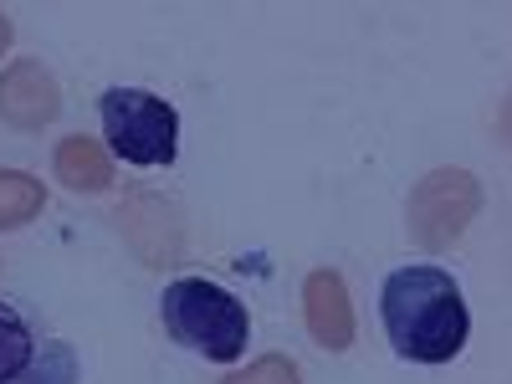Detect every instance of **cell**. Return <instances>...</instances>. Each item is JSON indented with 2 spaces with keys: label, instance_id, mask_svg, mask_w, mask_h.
Wrapping results in <instances>:
<instances>
[{
  "label": "cell",
  "instance_id": "cell-1",
  "mask_svg": "<svg viewBox=\"0 0 512 384\" xmlns=\"http://www.w3.org/2000/svg\"><path fill=\"white\" fill-rule=\"evenodd\" d=\"M379 318L400 359L446 364L466 349V303L451 272L441 267H400L384 277Z\"/></svg>",
  "mask_w": 512,
  "mask_h": 384
},
{
  "label": "cell",
  "instance_id": "cell-2",
  "mask_svg": "<svg viewBox=\"0 0 512 384\" xmlns=\"http://www.w3.org/2000/svg\"><path fill=\"white\" fill-rule=\"evenodd\" d=\"M159 313H164V328L175 344L216 359V364H231L241 359L246 338H251V318L236 297L205 277H180L169 282L164 297H159Z\"/></svg>",
  "mask_w": 512,
  "mask_h": 384
},
{
  "label": "cell",
  "instance_id": "cell-3",
  "mask_svg": "<svg viewBox=\"0 0 512 384\" xmlns=\"http://www.w3.org/2000/svg\"><path fill=\"white\" fill-rule=\"evenodd\" d=\"M98 118H103V134H108L118 159L144 164V169L175 164V154H180V113L164 98H154L144 88H108L98 98Z\"/></svg>",
  "mask_w": 512,
  "mask_h": 384
},
{
  "label": "cell",
  "instance_id": "cell-4",
  "mask_svg": "<svg viewBox=\"0 0 512 384\" xmlns=\"http://www.w3.org/2000/svg\"><path fill=\"white\" fill-rule=\"evenodd\" d=\"M0 384H77L72 344L6 297H0Z\"/></svg>",
  "mask_w": 512,
  "mask_h": 384
},
{
  "label": "cell",
  "instance_id": "cell-5",
  "mask_svg": "<svg viewBox=\"0 0 512 384\" xmlns=\"http://www.w3.org/2000/svg\"><path fill=\"white\" fill-rule=\"evenodd\" d=\"M482 210V185L472 169H431L410 190V236L425 251H446L466 236Z\"/></svg>",
  "mask_w": 512,
  "mask_h": 384
},
{
  "label": "cell",
  "instance_id": "cell-6",
  "mask_svg": "<svg viewBox=\"0 0 512 384\" xmlns=\"http://www.w3.org/2000/svg\"><path fill=\"white\" fill-rule=\"evenodd\" d=\"M57 113H62V88L41 62L21 57V62H11L6 72H0V118H6L11 128L36 134V128H47Z\"/></svg>",
  "mask_w": 512,
  "mask_h": 384
},
{
  "label": "cell",
  "instance_id": "cell-7",
  "mask_svg": "<svg viewBox=\"0 0 512 384\" xmlns=\"http://www.w3.org/2000/svg\"><path fill=\"white\" fill-rule=\"evenodd\" d=\"M303 313H308V333L328 354H344L354 344V308H349V287L333 267H318L303 287Z\"/></svg>",
  "mask_w": 512,
  "mask_h": 384
},
{
  "label": "cell",
  "instance_id": "cell-8",
  "mask_svg": "<svg viewBox=\"0 0 512 384\" xmlns=\"http://www.w3.org/2000/svg\"><path fill=\"white\" fill-rule=\"evenodd\" d=\"M118 231L123 241L139 251V262L149 256V267H164L180 251V216L175 205H164L154 195H134L128 205H118Z\"/></svg>",
  "mask_w": 512,
  "mask_h": 384
},
{
  "label": "cell",
  "instance_id": "cell-9",
  "mask_svg": "<svg viewBox=\"0 0 512 384\" xmlns=\"http://www.w3.org/2000/svg\"><path fill=\"white\" fill-rule=\"evenodd\" d=\"M57 180H62L67 190H88V195H98V190L113 185V164H108V154H103L93 139L72 134V139L57 144Z\"/></svg>",
  "mask_w": 512,
  "mask_h": 384
},
{
  "label": "cell",
  "instance_id": "cell-10",
  "mask_svg": "<svg viewBox=\"0 0 512 384\" xmlns=\"http://www.w3.org/2000/svg\"><path fill=\"white\" fill-rule=\"evenodd\" d=\"M41 205H47L41 180H31L26 169H0V231H16V226L36 221Z\"/></svg>",
  "mask_w": 512,
  "mask_h": 384
},
{
  "label": "cell",
  "instance_id": "cell-11",
  "mask_svg": "<svg viewBox=\"0 0 512 384\" xmlns=\"http://www.w3.org/2000/svg\"><path fill=\"white\" fill-rule=\"evenodd\" d=\"M221 384H303V374H297L292 359L267 354V359H256L246 374H231V379H221Z\"/></svg>",
  "mask_w": 512,
  "mask_h": 384
},
{
  "label": "cell",
  "instance_id": "cell-12",
  "mask_svg": "<svg viewBox=\"0 0 512 384\" xmlns=\"http://www.w3.org/2000/svg\"><path fill=\"white\" fill-rule=\"evenodd\" d=\"M6 47H11V21L0 16V52H6Z\"/></svg>",
  "mask_w": 512,
  "mask_h": 384
}]
</instances>
